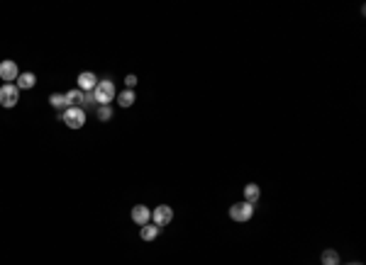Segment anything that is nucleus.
Here are the masks:
<instances>
[{"label": "nucleus", "mask_w": 366, "mask_h": 265, "mask_svg": "<svg viewBox=\"0 0 366 265\" xmlns=\"http://www.w3.org/2000/svg\"><path fill=\"white\" fill-rule=\"evenodd\" d=\"M117 98V90H115V83L113 81H98L96 85V90H93V100H96V105H110L113 100Z\"/></svg>", "instance_id": "f257e3e1"}, {"label": "nucleus", "mask_w": 366, "mask_h": 265, "mask_svg": "<svg viewBox=\"0 0 366 265\" xmlns=\"http://www.w3.org/2000/svg\"><path fill=\"white\" fill-rule=\"evenodd\" d=\"M17 102H20V88H17L15 83H3L0 85V107L13 110Z\"/></svg>", "instance_id": "f03ea898"}, {"label": "nucleus", "mask_w": 366, "mask_h": 265, "mask_svg": "<svg viewBox=\"0 0 366 265\" xmlns=\"http://www.w3.org/2000/svg\"><path fill=\"white\" fill-rule=\"evenodd\" d=\"M61 122L69 129H81L85 124V110L83 107H66L61 112Z\"/></svg>", "instance_id": "7ed1b4c3"}, {"label": "nucleus", "mask_w": 366, "mask_h": 265, "mask_svg": "<svg viewBox=\"0 0 366 265\" xmlns=\"http://www.w3.org/2000/svg\"><path fill=\"white\" fill-rule=\"evenodd\" d=\"M254 217V205H249V202H235L232 207H230V219L232 222H240V224H244V222H249Z\"/></svg>", "instance_id": "20e7f679"}, {"label": "nucleus", "mask_w": 366, "mask_h": 265, "mask_svg": "<svg viewBox=\"0 0 366 265\" xmlns=\"http://www.w3.org/2000/svg\"><path fill=\"white\" fill-rule=\"evenodd\" d=\"M17 76H20V66L15 63L13 58L0 61V81H3V83H15Z\"/></svg>", "instance_id": "39448f33"}, {"label": "nucleus", "mask_w": 366, "mask_h": 265, "mask_svg": "<svg viewBox=\"0 0 366 265\" xmlns=\"http://www.w3.org/2000/svg\"><path fill=\"white\" fill-rule=\"evenodd\" d=\"M171 222H173V210H171L169 205H159L156 210H152V224L164 229V226Z\"/></svg>", "instance_id": "423d86ee"}, {"label": "nucleus", "mask_w": 366, "mask_h": 265, "mask_svg": "<svg viewBox=\"0 0 366 265\" xmlns=\"http://www.w3.org/2000/svg\"><path fill=\"white\" fill-rule=\"evenodd\" d=\"M129 217H132V222L137 224V226H144V224L152 222V210L147 205H134L132 212H129Z\"/></svg>", "instance_id": "0eeeda50"}, {"label": "nucleus", "mask_w": 366, "mask_h": 265, "mask_svg": "<svg viewBox=\"0 0 366 265\" xmlns=\"http://www.w3.org/2000/svg\"><path fill=\"white\" fill-rule=\"evenodd\" d=\"M96 85H98V78H96L93 71H83V73H78V90H83V93H93Z\"/></svg>", "instance_id": "6e6552de"}, {"label": "nucleus", "mask_w": 366, "mask_h": 265, "mask_svg": "<svg viewBox=\"0 0 366 265\" xmlns=\"http://www.w3.org/2000/svg\"><path fill=\"white\" fill-rule=\"evenodd\" d=\"M15 85H17L20 90H32V88L37 85V76H34V73H29V71H25V73H20V76H17Z\"/></svg>", "instance_id": "1a4fd4ad"}, {"label": "nucleus", "mask_w": 366, "mask_h": 265, "mask_svg": "<svg viewBox=\"0 0 366 265\" xmlns=\"http://www.w3.org/2000/svg\"><path fill=\"white\" fill-rule=\"evenodd\" d=\"M66 100H69V107H83L85 105V93L83 90H78V88H73L69 93H64Z\"/></svg>", "instance_id": "9d476101"}, {"label": "nucleus", "mask_w": 366, "mask_h": 265, "mask_svg": "<svg viewBox=\"0 0 366 265\" xmlns=\"http://www.w3.org/2000/svg\"><path fill=\"white\" fill-rule=\"evenodd\" d=\"M259 197H261V187H259L256 182H249V185H244V202H249V205H256V202H259Z\"/></svg>", "instance_id": "9b49d317"}, {"label": "nucleus", "mask_w": 366, "mask_h": 265, "mask_svg": "<svg viewBox=\"0 0 366 265\" xmlns=\"http://www.w3.org/2000/svg\"><path fill=\"white\" fill-rule=\"evenodd\" d=\"M161 234V226H156V224H144V226H140V236L142 241H154L156 236Z\"/></svg>", "instance_id": "f8f14e48"}, {"label": "nucleus", "mask_w": 366, "mask_h": 265, "mask_svg": "<svg viewBox=\"0 0 366 265\" xmlns=\"http://www.w3.org/2000/svg\"><path fill=\"white\" fill-rule=\"evenodd\" d=\"M117 105H120V107H132V105H134V100H137V93H134V90H129V88H127V90H122V93H117Z\"/></svg>", "instance_id": "ddd939ff"}, {"label": "nucleus", "mask_w": 366, "mask_h": 265, "mask_svg": "<svg viewBox=\"0 0 366 265\" xmlns=\"http://www.w3.org/2000/svg\"><path fill=\"white\" fill-rule=\"evenodd\" d=\"M49 105H52V107H54V110H66V107H69V100H66V95H64V93H54V95H52V98H49Z\"/></svg>", "instance_id": "4468645a"}, {"label": "nucleus", "mask_w": 366, "mask_h": 265, "mask_svg": "<svg viewBox=\"0 0 366 265\" xmlns=\"http://www.w3.org/2000/svg\"><path fill=\"white\" fill-rule=\"evenodd\" d=\"M320 260H323V265H339V253L332 251V248H327V251H323Z\"/></svg>", "instance_id": "2eb2a0df"}, {"label": "nucleus", "mask_w": 366, "mask_h": 265, "mask_svg": "<svg viewBox=\"0 0 366 265\" xmlns=\"http://www.w3.org/2000/svg\"><path fill=\"white\" fill-rule=\"evenodd\" d=\"M96 114H98L100 122H108L110 117H113V107L110 105H98V110H96Z\"/></svg>", "instance_id": "dca6fc26"}, {"label": "nucleus", "mask_w": 366, "mask_h": 265, "mask_svg": "<svg viewBox=\"0 0 366 265\" xmlns=\"http://www.w3.org/2000/svg\"><path fill=\"white\" fill-rule=\"evenodd\" d=\"M125 85L129 88V90H134V85H137V76H132V73L125 76Z\"/></svg>", "instance_id": "f3484780"}, {"label": "nucleus", "mask_w": 366, "mask_h": 265, "mask_svg": "<svg viewBox=\"0 0 366 265\" xmlns=\"http://www.w3.org/2000/svg\"><path fill=\"white\" fill-rule=\"evenodd\" d=\"M347 265H364V263H359V260H354V263H347Z\"/></svg>", "instance_id": "a211bd4d"}]
</instances>
